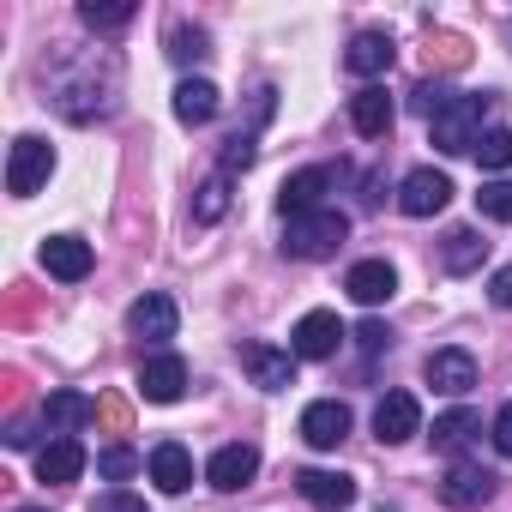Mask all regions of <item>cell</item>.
<instances>
[{"label": "cell", "instance_id": "36", "mask_svg": "<svg viewBox=\"0 0 512 512\" xmlns=\"http://www.w3.org/2000/svg\"><path fill=\"white\" fill-rule=\"evenodd\" d=\"M488 302H494V308H512V266H500V272L488 278Z\"/></svg>", "mask_w": 512, "mask_h": 512}, {"label": "cell", "instance_id": "12", "mask_svg": "<svg viewBox=\"0 0 512 512\" xmlns=\"http://www.w3.org/2000/svg\"><path fill=\"white\" fill-rule=\"evenodd\" d=\"M181 392H187V362H181V356L163 350V356H151V362L139 368V398H145V404H175Z\"/></svg>", "mask_w": 512, "mask_h": 512}, {"label": "cell", "instance_id": "6", "mask_svg": "<svg viewBox=\"0 0 512 512\" xmlns=\"http://www.w3.org/2000/svg\"><path fill=\"white\" fill-rule=\"evenodd\" d=\"M374 434H380V446L416 440V434H422V404H416V392H386V398L374 404Z\"/></svg>", "mask_w": 512, "mask_h": 512}, {"label": "cell", "instance_id": "1", "mask_svg": "<svg viewBox=\"0 0 512 512\" xmlns=\"http://www.w3.org/2000/svg\"><path fill=\"white\" fill-rule=\"evenodd\" d=\"M344 235H350V217L332 211V205H320V211H308V217H290L284 253H290V260H326V253L344 247Z\"/></svg>", "mask_w": 512, "mask_h": 512}, {"label": "cell", "instance_id": "25", "mask_svg": "<svg viewBox=\"0 0 512 512\" xmlns=\"http://www.w3.org/2000/svg\"><path fill=\"white\" fill-rule=\"evenodd\" d=\"M43 416H49V428H61V434H73V428H85V422L97 416V404H91L85 392H49V404H43Z\"/></svg>", "mask_w": 512, "mask_h": 512}, {"label": "cell", "instance_id": "7", "mask_svg": "<svg viewBox=\"0 0 512 512\" xmlns=\"http://www.w3.org/2000/svg\"><path fill=\"white\" fill-rule=\"evenodd\" d=\"M253 476H260V446H247V440L217 446V452H211V464H205V482H211V488H223V494L247 488Z\"/></svg>", "mask_w": 512, "mask_h": 512}, {"label": "cell", "instance_id": "28", "mask_svg": "<svg viewBox=\"0 0 512 512\" xmlns=\"http://www.w3.org/2000/svg\"><path fill=\"white\" fill-rule=\"evenodd\" d=\"M223 211H229V175H211L193 199V223H217Z\"/></svg>", "mask_w": 512, "mask_h": 512}, {"label": "cell", "instance_id": "27", "mask_svg": "<svg viewBox=\"0 0 512 512\" xmlns=\"http://www.w3.org/2000/svg\"><path fill=\"white\" fill-rule=\"evenodd\" d=\"M133 13H139V7H127V0H121V7H97V0H85V7H79V19H85L97 37H115V31H127V25H133Z\"/></svg>", "mask_w": 512, "mask_h": 512}, {"label": "cell", "instance_id": "22", "mask_svg": "<svg viewBox=\"0 0 512 512\" xmlns=\"http://www.w3.org/2000/svg\"><path fill=\"white\" fill-rule=\"evenodd\" d=\"M217 115V85L211 79H181L175 85V121L181 127H205Z\"/></svg>", "mask_w": 512, "mask_h": 512}, {"label": "cell", "instance_id": "18", "mask_svg": "<svg viewBox=\"0 0 512 512\" xmlns=\"http://www.w3.org/2000/svg\"><path fill=\"white\" fill-rule=\"evenodd\" d=\"M43 266H49V278H61V284L91 278V241H79V235H49V241H43Z\"/></svg>", "mask_w": 512, "mask_h": 512}, {"label": "cell", "instance_id": "34", "mask_svg": "<svg viewBox=\"0 0 512 512\" xmlns=\"http://www.w3.org/2000/svg\"><path fill=\"white\" fill-rule=\"evenodd\" d=\"M91 512H145V500H133L127 488H109V494H103V500H97Z\"/></svg>", "mask_w": 512, "mask_h": 512}, {"label": "cell", "instance_id": "2", "mask_svg": "<svg viewBox=\"0 0 512 512\" xmlns=\"http://www.w3.org/2000/svg\"><path fill=\"white\" fill-rule=\"evenodd\" d=\"M482 115H488V97H452L434 121H428V133H434V151H446V157H464V151H476V139H482Z\"/></svg>", "mask_w": 512, "mask_h": 512}, {"label": "cell", "instance_id": "38", "mask_svg": "<svg viewBox=\"0 0 512 512\" xmlns=\"http://www.w3.org/2000/svg\"><path fill=\"white\" fill-rule=\"evenodd\" d=\"M31 440H37V434H31V422H13V428H7V446H13V452H19V446H31Z\"/></svg>", "mask_w": 512, "mask_h": 512}, {"label": "cell", "instance_id": "11", "mask_svg": "<svg viewBox=\"0 0 512 512\" xmlns=\"http://www.w3.org/2000/svg\"><path fill=\"white\" fill-rule=\"evenodd\" d=\"M344 434H350V404H338V398H314V404L302 410V440H308L314 452H332Z\"/></svg>", "mask_w": 512, "mask_h": 512}, {"label": "cell", "instance_id": "39", "mask_svg": "<svg viewBox=\"0 0 512 512\" xmlns=\"http://www.w3.org/2000/svg\"><path fill=\"white\" fill-rule=\"evenodd\" d=\"M19 512H49V506H19Z\"/></svg>", "mask_w": 512, "mask_h": 512}, {"label": "cell", "instance_id": "17", "mask_svg": "<svg viewBox=\"0 0 512 512\" xmlns=\"http://www.w3.org/2000/svg\"><path fill=\"white\" fill-rule=\"evenodd\" d=\"M296 488H302V500H308L314 512H344V506L356 500V482H350L344 470H302Z\"/></svg>", "mask_w": 512, "mask_h": 512}, {"label": "cell", "instance_id": "10", "mask_svg": "<svg viewBox=\"0 0 512 512\" xmlns=\"http://www.w3.org/2000/svg\"><path fill=\"white\" fill-rule=\"evenodd\" d=\"M422 374H428V386H434V392L464 398V392L476 386V356H470V350H458V344H446V350H434V356H428V368H422Z\"/></svg>", "mask_w": 512, "mask_h": 512}, {"label": "cell", "instance_id": "9", "mask_svg": "<svg viewBox=\"0 0 512 512\" xmlns=\"http://www.w3.org/2000/svg\"><path fill=\"white\" fill-rule=\"evenodd\" d=\"M127 326H133V338L169 344V338H175V326H181V314H175V302H169L163 290H145V296L127 308Z\"/></svg>", "mask_w": 512, "mask_h": 512}, {"label": "cell", "instance_id": "3", "mask_svg": "<svg viewBox=\"0 0 512 512\" xmlns=\"http://www.w3.org/2000/svg\"><path fill=\"white\" fill-rule=\"evenodd\" d=\"M49 175H55V145L37 139V133H19L13 151H7V193L31 199L37 187H49Z\"/></svg>", "mask_w": 512, "mask_h": 512}, {"label": "cell", "instance_id": "23", "mask_svg": "<svg viewBox=\"0 0 512 512\" xmlns=\"http://www.w3.org/2000/svg\"><path fill=\"white\" fill-rule=\"evenodd\" d=\"M440 260H446V272H452V278L476 272V266L488 260V241H482V229H452V235H446V247H440Z\"/></svg>", "mask_w": 512, "mask_h": 512}, {"label": "cell", "instance_id": "35", "mask_svg": "<svg viewBox=\"0 0 512 512\" xmlns=\"http://www.w3.org/2000/svg\"><path fill=\"white\" fill-rule=\"evenodd\" d=\"M356 344H362V350H368V356H380V350H386V344H392V332H386V326H380V320H368V326H362V332H356Z\"/></svg>", "mask_w": 512, "mask_h": 512}, {"label": "cell", "instance_id": "26", "mask_svg": "<svg viewBox=\"0 0 512 512\" xmlns=\"http://www.w3.org/2000/svg\"><path fill=\"white\" fill-rule=\"evenodd\" d=\"M482 169H512V127H482L476 151H470Z\"/></svg>", "mask_w": 512, "mask_h": 512}, {"label": "cell", "instance_id": "13", "mask_svg": "<svg viewBox=\"0 0 512 512\" xmlns=\"http://www.w3.org/2000/svg\"><path fill=\"white\" fill-rule=\"evenodd\" d=\"M145 470H151V482H157L163 494H187V488H193V452H187L181 440H157L151 458H145Z\"/></svg>", "mask_w": 512, "mask_h": 512}, {"label": "cell", "instance_id": "14", "mask_svg": "<svg viewBox=\"0 0 512 512\" xmlns=\"http://www.w3.org/2000/svg\"><path fill=\"white\" fill-rule=\"evenodd\" d=\"M494 470H482V464H452L446 470V482H440V500L446 506H458V512H470V506H482V500H494Z\"/></svg>", "mask_w": 512, "mask_h": 512}, {"label": "cell", "instance_id": "24", "mask_svg": "<svg viewBox=\"0 0 512 512\" xmlns=\"http://www.w3.org/2000/svg\"><path fill=\"white\" fill-rule=\"evenodd\" d=\"M476 434H482V416H476V410H464V404H458V410H446V416H434V446H440V452H464Z\"/></svg>", "mask_w": 512, "mask_h": 512}, {"label": "cell", "instance_id": "32", "mask_svg": "<svg viewBox=\"0 0 512 512\" xmlns=\"http://www.w3.org/2000/svg\"><path fill=\"white\" fill-rule=\"evenodd\" d=\"M169 55H175V61H199V55H205V31H175V37H169Z\"/></svg>", "mask_w": 512, "mask_h": 512}, {"label": "cell", "instance_id": "30", "mask_svg": "<svg viewBox=\"0 0 512 512\" xmlns=\"http://www.w3.org/2000/svg\"><path fill=\"white\" fill-rule=\"evenodd\" d=\"M476 211H482L488 223H512V181H482Z\"/></svg>", "mask_w": 512, "mask_h": 512}, {"label": "cell", "instance_id": "21", "mask_svg": "<svg viewBox=\"0 0 512 512\" xmlns=\"http://www.w3.org/2000/svg\"><path fill=\"white\" fill-rule=\"evenodd\" d=\"M392 61H398V49H392V37H386V31H362V37L344 49V67H350L356 79H380Z\"/></svg>", "mask_w": 512, "mask_h": 512}, {"label": "cell", "instance_id": "15", "mask_svg": "<svg viewBox=\"0 0 512 512\" xmlns=\"http://www.w3.org/2000/svg\"><path fill=\"white\" fill-rule=\"evenodd\" d=\"M392 121H398V109H392L386 85H362V91L350 97V127H356L362 139H386V133H392Z\"/></svg>", "mask_w": 512, "mask_h": 512}, {"label": "cell", "instance_id": "16", "mask_svg": "<svg viewBox=\"0 0 512 512\" xmlns=\"http://www.w3.org/2000/svg\"><path fill=\"white\" fill-rule=\"evenodd\" d=\"M344 290H350V302L380 308V302H392V296H398V272H392L386 260H356V266H350V278H344Z\"/></svg>", "mask_w": 512, "mask_h": 512}, {"label": "cell", "instance_id": "5", "mask_svg": "<svg viewBox=\"0 0 512 512\" xmlns=\"http://www.w3.org/2000/svg\"><path fill=\"white\" fill-rule=\"evenodd\" d=\"M338 344H344V320H338V314H326V308L302 314V320H296V332H290L296 362H326V356H338Z\"/></svg>", "mask_w": 512, "mask_h": 512}, {"label": "cell", "instance_id": "8", "mask_svg": "<svg viewBox=\"0 0 512 512\" xmlns=\"http://www.w3.org/2000/svg\"><path fill=\"white\" fill-rule=\"evenodd\" d=\"M241 368L260 392H290L296 386V350H272V344H247Z\"/></svg>", "mask_w": 512, "mask_h": 512}, {"label": "cell", "instance_id": "31", "mask_svg": "<svg viewBox=\"0 0 512 512\" xmlns=\"http://www.w3.org/2000/svg\"><path fill=\"white\" fill-rule=\"evenodd\" d=\"M253 157H260V127H247V133H235L223 145V169H247Z\"/></svg>", "mask_w": 512, "mask_h": 512}, {"label": "cell", "instance_id": "19", "mask_svg": "<svg viewBox=\"0 0 512 512\" xmlns=\"http://www.w3.org/2000/svg\"><path fill=\"white\" fill-rule=\"evenodd\" d=\"M326 193H332V169H296L284 181V193H278V211L284 217H308V211H320Z\"/></svg>", "mask_w": 512, "mask_h": 512}, {"label": "cell", "instance_id": "4", "mask_svg": "<svg viewBox=\"0 0 512 512\" xmlns=\"http://www.w3.org/2000/svg\"><path fill=\"white\" fill-rule=\"evenodd\" d=\"M446 205H452V175L446 169H410L398 181V211L404 217H434Z\"/></svg>", "mask_w": 512, "mask_h": 512}, {"label": "cell", "instance_id": "37", "mask_svg": "<svg viewBox=\"0 0 512 512\" xmlns=\"http://www.w3.org/2000/svg\"><path fill=\"white\" fill-rule=\"evenodd\" d=\"M494 446H500V458H512V404H500V416H494Z\"/></svg>", "mask_w": 512, "mask_h": 512}, {"label": "cell", "instance_id": "29", "mask_svg": "<svg viewBox=\"0 0 512 512\" xmlns=\"http://www.w3.org/2000/svg\"><path fill=\"white\" fill-rule=\"evenodd\" d=\"M133 470H145V458H139L133 446H103V452H97V476H109V482H127Z\"/></svg>", "mask_w": 512, "mask_h": 512}, {"label": "cell", "instance_id": "20", "mask_svg": "<svg viewBox=\"0 0 512 512\" xmlns=\"http://www.w3.org/2000/svg\"><path fill=\"white\" fill-rule=\"evenodd\" d=\"M79 476H85V446L73 434H55L37 452V482H79Z\"/></svg>", "mask_w": 512, "mask_h": 512}, {"label": "cell", "instance_id": "33", "mask_svg": "<svg viewBox=\"0 0 512 512\" xmlns=\"http://www.w3.org/2000/svg\"><path fill=\"white\" fill-rule=\"evenodd\" d=\"M446 103H452V91H446V85H416V109H422L428 121H434Z\"/></svg>", "mask_w": 512, "mask_h": 512}]
</instances>
